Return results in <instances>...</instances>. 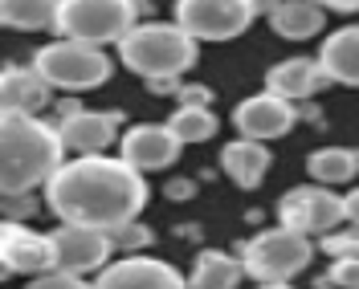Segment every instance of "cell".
<instances>
[{
  "label": "cell",
  "instance_id": "14",
  "mask_svg": "<svg viewBox=\"0 0 359 289\" xmlns=\"http://www.w3.org/2000/svg\"><path fill=\"white\" fill-rule=\"evenodd\" d=\"M118 122L123 114L114 111H78L69 118H57V134L74 155H107V147L118 139Z\"/></svg>",
  "mask_w": 359,
  "mask_h": 289
},
{
  "label": "cell",
  "instance_id": "8",
  "mask_svg": "<svg viewBox=\"0 0 359 289\" xmlns=\"http://www.w3.org/2000/svg\"><path fill=\"white\" fill-rule=\"evenodd\" d=\"M343 220H347L343 196L327 192L323 183H298L278 200V224L306 237H331Z\"/></svg>",
  "mask_w": 359,
  "mask_h": 289
},
{
  "label": "cell",
  "instance_id": "1",
  "mask_svg": "<svg viewBox=\"0 0 359 289\" xmlns=\"http://www.w3.org/2000/svg\"><path fill=\"white\" fill-rule=\"evenodd\" d=\"M147 179L127 159L78 155L66 159L62 171L45 183V208L62 224H86L114 232L118 224L139 220L147 208Z\"/></svg>",
  "mask_w": 359,
  "mask_h": 289
},
{
  "label": "cell",
  "instance_id": "32",
  "mask_svg": "<svg viewBox=\"0 0 359 289\" xmlns=\"http://www.w3.org/2000/svg\"><path fill=\"white\" fill-rule=\"evenodd\" d=\"M343 208H347V224H359V188L343 196Z\"/></svg>",
  "mask_w": 359,
  "mask_h": 289
},
{
  "label": "cell",
  "instance_id": "15",
  "mask_svg": "<svg viewBox=\"0 0 359 289\" xmlns=\"http://www.w3.org/2000/svg\"><path fill=\"white\" fill-rule=\"evenodd\" d=\"M323 86H331V78H327L318 57H286L266 73V90L286 98V102H302V98L318 94Z\"/></svg>",
  "mask_w": 359,
  "mask_h": 289
},
{
  "label": "cell",
  "instance_id": "29",
  "mask_svg": "<svg viewBox=\"0 0 359 289\" xmlns=\"http://www.w3.org/2000/svg\"><path fill=\"white\" fill-rule=\"evenodd\" d=\"M29 212H33V200H29V196H4V220L21 224Z\"/></svg>",
  "mask_w": 359,
  "mask_h": 289
},
{
  "label": "cell",
  "instance_id": "24",
  "mask_svg": "<svg viewBox=\"0 0 359 289\" xmlns=\"http://www.w3.org/2000/svg\"><path fill=\"white\" fill-rule=\"evenodd\" d=\"M111 241H114V253H143V248L151 245V228L147 224H139V220H131V224H118L111 232Z\"/></svg>",
  "mask_w": 359,
  "mask_h": 289
},
{
  "label": "cell",
  "instance_id": "5",
  "mask_svg": "<svg viewBox=\"0 0 359 289\" xmlns=\"http://www.w3.org/2000/svg\"><path fill=\"white\" fill-rule=\"evenodd\" d=\"M314 245L306 232H294L286 224L257 232L245 248H241V265L245 277H253L257 286H273V281H290L302 269L311 265Z\"/></svg>",
  "mask_w": 359,
  "mask_h": 289
},
{
  "label": "cell",
  "instance_id": "10",
  "mask_svg": "<svg viewBox=\"0 0 359 289\" xmlns=\"http://www.w3.org/2000/svg\"><path fill=\"white\" fill-rule=\"evenodd\" d=\"M0 261H4V273L41 277L49 269H57V248H53L49 232H33L29 224L4 220V228H0Z\"/></svg>",
  "mask_w": 359,
  "mask_h": 289
},
{
  "label": "cell",
  "instance_id": "23",
  "mask_svg": "<svg viewBox=\"0 0 359 289\" xmlns=\"http://www.w3.org/2000/svg\"><path fill=\"white\" fill-rule=\"evenodd\" d=\"M168 127H172V134L188 147V143H208L221 122H217V114L208 111V106H180V111L168 118Z\"/></svg>",
  "mask_w": 359,
  "mask_h": 289
},
{
  "label": "cell",
  "instance_id": "20",
  "mask_svg": "<svg viewBox=\"0 0 359 289\" xmlns=\"http://www.w3.org/2000/svg\"><path fill=\"white\" fill-rule=\"evenodd\" d=\"M245 277V265L237 257H229L224 248H201L192 273H188V286L192 289H237Z\"/></svg>",
  "mask_w": 359,
  "mask_h": 289
},
{
  "label": "cell",
  "instance_id": "19",
  "mask_svg": "<svg viewBox=\"0 0 359 289\" xmlns=\"http://www.w3.org/2000/svg\"><path fill=\"white\" fill-rule=\"evenodd\" d=\"M269 24L286 41H311V37H318V29L327 24V8L314 4V0H278L273 13H269Z\"/></svg>",
  "mask_w": 359,
  "mask_h": 289
},
{
  "label": "cell",
  "instance_id": "21",
  "mask_svg": "<svg viewBox=\"0 0 359 289\" xmlns=\"http://www.w3.org/2000/svg\"><path fill=\"white\" fill-rule=\"evenodd\" d=\"M57 13H62V0H0L4 29H21V33H37V29L57 33Z\"/></svg>",
  "mask_w": 359,
  "mask_h": 289
},
{
  "label": "cell",
  "instance_id": "30",
  "mask_svg": "<svg viewBox=\"0 0 359 289\" xmlns=\"http://www.w3.org/2000/svg\"><path fill=\"white\" fill-rule=\"evenodd\" d=\"M192 192H196L192 179H172V183H168V196H172V200H192Z\"/></svg>",
  "mask_w": 359,
  "mask_h": 289
},
{
  "label": "cell",
  "instance_id": "25",
  "mask_svg": "<svg viewBox=\"0 0 359 289\" xmlns=\"http://www.w3.org/2000/svg\"><path fill=\"white\" fill-rule=\"evenodd\" d=\"M25 289H94V281L78 277V273H66V269H49L41 277H29Z\"/></svg>",
  "mask_w": 359,
  "mask_h": 289
},
{
  "label": "cell",
  "instance_id": "31",
  "mask_svg": "<svg viewBox=\"0 0 359 289\" xmlns=\"http://www.w3.org/2000/svg\"><path fill=\"white\" fill-rule=\"evenodd\" d=\"M147 90H151V94H176L180 98V78H159V82H147Z\"/></svg>",
  "mask_w": 359,
  "mask_h": 289
},
{
  "label": "cell",
  "instance_id": "7",
  "mask_svg": "<svg viewBox=\"0 0 359 289\" xmlns=\"http://www.w3.org/2000/svg\"><path fill=\"white\" fill-rule=\"evenodd\" d=\"M257 13L262 0H176V24L196 41H233Z\"/></svg>",
  "mask_w": 359,
  "mask_h": 289
},
{
  "label": "cell",
  "instance_id": "18",
  "mask_svg": "<svg viewBox=\"0 0 359 289\" xmlns=\"http://www.w3.org/2000/svg\"><path fill=\"white\" fill-rule=\"evenodd\" d=\"M318 62L327 69V78L339 86H355L359 90V24L335 29L323 49H318Z\"/></svg>",
  "mask_w": 359,
  "mask_h": 289
},
{
  "label": "cell",
  "instance_id": "12",
  "mask_svg": "<svg viewBox=\"0 0 359 289\" xmlns=\"http://www.w3.org/2000/svg\"><path fill=\"white\" fill-rule=\"evenodd\" d=\"M294 118V102L286 98H278V94H249L245 102H237L233 106V127L241 139H257V143H273V139H282V134H290Z\"/></svg>",
  "mask_w": 359,
  "mask_h": 289
},
{
  "label": "cell",
  "instance_id": "16",
  "mask_svg": "<svg viewBox=\"0 0 359 289\" xmlns=\"http://www.w3.org/2000/svg\"><path fill=\"white\" fill-rule=\"evenodd\" d=\"M49 98H53V86L33 66H4V73H0L4 114H37L49 106Z\"/></svg>",
  "mask_w": 359,
  "mask_h": 289
},
{
  "label": "cell",
  "instance_id": "6",
  "mask_svg": "<svg viewBox=\"0 0 359 289\" xmlns=\"http://www.w3.org/2000/svg\"><path fill=\"white\" fill-rule=\"evenodd\" d=\"M139 24V0H62L57 33L69 41L118 45Z\"/></svg>",
  "mask_w": 359,
  "mask_h": 289
},
{
  "label": "cell",
  "instance_id": "2",
  "mask_svg": "<svg viewBox=\"0 0 359 289\" xmlns=\"http://www.w3.org/2000/svg\"><path fill=\"white\" fill-rule=\"evenodd\" d=\"M66 143L57 122H41L37 114H0V192L29 196L62 171Z\"/></svg>",
  "mask_w": 359,
  "mask_h": 289
},
{
  "label": "cell",
  "instance_id": "28",
  "mask_svg": "<svg viewBox=\"0 0 359 289\" xmlns=\"http://www.w3.org/2000/svg\"><path fill=\"white\" fill-rule=\"evenodd\" d=\"M212 90L208 86H201V82H192V86H184L180 90V106H212Z\"/></svg>",
  "mask_w": 359,
  "mask_h": 289
},
{
  "label": "cell",
  "instance_id": "22",
  "mask_svg": "<svg viewBox=\"0 0 359 289\" xmlns=\"http://www.w3.org/2000/svg\"><path fill=\"white\" fill-rule=\"evenodd\" d=\"M306 171H311L314 183L323 188H335V183H351L359 176V151L351 147H318L306 159Z\"/></svg>",
  "mask_w": 359,
  "mask_h": 289
},
{
  "label": "cell",
  "instance_id": "33",
  "mask_svg": "<svg viewBox=\"0 0 359 289\" xmlns=\"http://www.w3.org/2000/svg\"><path fill=\"white\" fill-rule=\"evenodd\" d=\"M323 8H335V13H359V0H314Z\"/></svg>",
  "mask_w": 359,
  "mask_h": 289
},
{
  "label": "cell",
  "instance_id": "34",
  "mask_svg": "<svg viewBox=\"0 0 359 289\" xmlns=\"http://www.w3.org/2000/svg\"><path fill=\"white\" fill-rule=\"evenodd\" d=\"M262 289H294L290 281H273V286H262Z\"/></svg>",
  "mask_w": 359,
  "mask_h": 289
},
{
  "label": "cell",
  "instance_id": "3",
  "mask_svg": "<svg viewBox=\"0 0 359 289\" xmlns=\"http://www.w3.org/2000/svg\"><path fill=\"white\" fill-rule=\"evenodd\" d=\"M196 45L201 41L184 33L176 21H143L118 41V62L143 82L180 78L196 66Z\"/></svg>",
  "mask_w": 359,
  "mask_h": 289
},
{
  "label": "cell",
  "instance_id": "13",
  "mask_svg": "<svg viewBox=\"0 0 359 289\" xmlns=\"http://www.w3.org/2000/svg\"><path fill=\"white\" fill-rule=\"evenodd\" d=\"M180 151L184 143L172 134L168 122H139L118 139V159H127L139 171H163L180 159Z\"/></svg>",
  "mask_w": 359,
  "mask_h": 289
},
{
  "label": "cell",
  "instance_id": "4",
  "mask_svg": "<svg viewBox=\"0 0 359 289\" xmlns=\"http://www.w3.org/2000/svg\"><path fill=\"white\" fill-rule=\"evenodd\" d=\"M33 69L41 73L53 90H98L111 82L114 62L107 57L102 45H90V41H62L45 45L33 53Z\"/></svg>",
  "mask_w": 359,
  "mask_h": 289
},
{
  "label": "cell",
  "instance_id": "9",
  "mask_svg": "<svg viewBox=\"0 0 359 289\" xmlns=\"http://www.w3.org/2000/svg\"><path fill=\"white\" fill-rule=\"evenodd\" d=\"M49 237H53V248H57V269L78 273V277L102 273V269L111 265V257H114V241H111V232H102V228L57 224Z\"/></svg>",
  "mask_w": 359,
  "mask_h": 289
},
{
  "label": "cell",
  "instance_id": "17",
  "mask_svg": "<svg viewBox=\"0 0 359 289\" xmlns=\"http://www.w3.org/2000/svg\"><path fill=\"white\" fill-rule=\"evenodd\" d=\"M269 147L266 143H257V139H233V143H224L221 147V171L237 188H245L253 192L262 179L269 176Z\"/></svg>",
  "mask_w": 359,
  "mask_h": 289
},
{
  "label": "cell",
  "instance_id": "27",
  "mask_svg": "<svg viewBox=\"0 0 359 289\" xmlns=\"http://www.w3.org/2000/svg\"><path fill=\"white\" fill-rule=\"evenodd\" d=\"M327 281H335L339 289H359V257H339L327 273Z\"/></svg>",
  "mask_w": 359,
  "mask_h": 289
},
{
  "label": "cell",
  "instance_id": "26",
  "mask_svg": "<svg viewBox=\"0 0 359 289\" xmlns=\"http://www.w3.org/2000/svg\"><path fill=\"white\" fill-rule=\"evenodd\" d=\"M323 248L331 257H359V224H347V228H335L331 237H323Z\"/></svg>",
  "mask_w": 359,
  "mask_h": 289
},
{
  "label": "cell",
  "instance_id": "11",
  "mask_svg": "<svg viewBox=\"0 0 359 289\" xmlns=\"http://www.w3.org/2000/svg\"><path fill=\"white\" fill-rule=\"evenodd\" d=\"M94 289H192V286L176 265H168L159 257L131 253V257H118L102 269L94 277Z\"/></svg>",
  "mask_w": 359,
  "mask_h": 289
}]
</instances>
